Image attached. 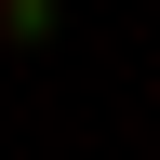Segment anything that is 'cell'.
Masks as SVG:
<instances>
[{"mask_svg": "<svg viewBox=\"0 0 160 160\" xmlns=\"http://www.w3.org/2000/svg\"><path fill=\"white\" fill-rule=\"evenodd\" d=\"M0 40H53V0H0Z\"/></svg>", "mask_w": 160, "mask_h": 160, "instance_id": "obj_1", "label": "cell"}]
</instances>
